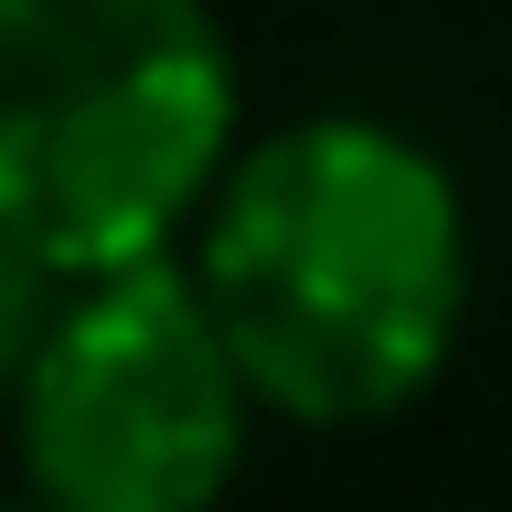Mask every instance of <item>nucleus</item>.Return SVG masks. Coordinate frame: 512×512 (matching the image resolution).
Wrapping results in <instances>:
<instances>
[{
  "label": "nucleus",
  "instance_id": "obj_1",
  "mask_svg": "<svg viewBox=\"0 0 512 512\" xmlns=\"http://www.w3.org/2000/svg\"><path fill=\"white\" fill-rule=\"evenodd\" d=\"M256 416L374 427L416 406L470 320V203L395 118L320 107L235 150L182 246Z\"/></svg>",
  "mask_w": 512,
  "mask_h": 512
},
{
  "label": "nucleus",
  "instance_id": "obj_2",
  "mask_svg": "<svg viewBox=\"0 0 512 512\" xmlns=\"http://www.w3.org/2000/svg\"><path fill=\"white\" fill-rule=\"evenodd\" d=\"M246 150L214 0H0V224L64 278L182 256Z\"/></svg>",
  "mask_w": 512,
  "mask_h": 512
},
{
  "label": "nucleus",
  "instance_id": "obj_3",
  "mask_svg": "<svg viewBox=\"0 0 512 512\" xmlns=\"http://www.w3.org/2000/svg\"><path fill=\"white\" fill-rule=\"evenodd\" d=\"M256 395L182 256L75 278L11 384L22 491L43 512H214L246 470Z\"/></svg>",
  "mask_w": 512,
  "mask_h": 512
},
{
  "label": "nucleus",
  "instance_id": "obj_4",
  "mask_svg": "<svg viewBox=\"0 0 512 512\" xmlns=\"http://www.w3.org/2000/svg\"><path fill=\"white\" fill-rule=\"evenodd\" d=\"M64 267L43 246H22L11 224H0V395L32 374V352H43V331H54V310H64Z\"/></svg>",
  "mask_w": 512,
  "mask_h": 512
},
{
  "label": "nucleus",
  "instance_id": "obj_5",
  "mask_svg": "<svg viewBox=\"0 0 512 512\" xmlns=\"http://www.w3.org/2000/svg\"><path fill=\"white\" fill-rule=\"evenodd\" d=\"M0 512H43V502H32V491H22V502H0Z\"/></svg>",
  "mask_w": 512,
  "mask_h": 512
}]
</instances>
